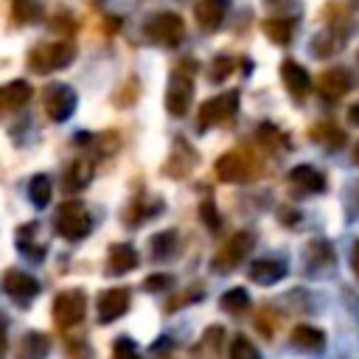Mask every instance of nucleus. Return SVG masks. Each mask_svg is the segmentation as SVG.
I'll list each match as a JSON object with an SVG mask.
<instances>
[{"label":"nucleus","instance_id":"1","mask_svg":"<svg viewBox=\"0 0 359 359\" xmlns=\"http://www.w3.org/2000/svg\"><path fill=\"white\" fill-rule=\"evenodd\" d=\"M53 227H56V233H59L62 238L79 241V238H84V236L90 233V216H87V210H84L81 202L67 199V202H62V205L56 208Z\"/></svg>","mask_w":359,"mask_h":359},{"label":"nucleus","instance_id":"2","mask_svg":"<svg viewBox=\"0 0 359 359\" xmlns=\"http://www.w3.org/2000/svg\"><path fill=\"white\" fill-rule=\"evenodd\" d=\"M143 31H146V36L154 39L157 45L174 48V45H180L182 36H185V22H182V17L174 14V11H160V14H151V17L146 20Z\"/></svg>","mask_w":359,"mask_h":359},{"label":"nucleus","instance_id":"3","mask_svg":"<svg viewBox=\"0 0 359 359\" xmlns=\"http://www.w3.org/2000/svg\"><path fill=\"white\" fill-rule=\"evenodd\" d=\"M73 45L67 42H48V45H39L31 50V70L36 73H50V70H62L73 62Z\"/></svg>","mask_w":359,"mask_h":359},{"label":"nucleus","instance_id":"4","mask_svg":"<svg viewBox=\"0 0 359 359\" xmlns=\"http://www.w3.org/2000/svg\"><path fill=\"white\" fill-rule=\"evenodd\" d=\"M191 98H194V79H191V73H185V70L180 67V70H174L171 79H168L165 107H168L171 115L182 118V115L188 112V107H191Z\"/></svg>","mask_w":359,"mask_h":359},{"label":"nucleus","instance_id":"5","mask_svg":"<svg viewBox=\"0 0 359 359\" xmlns=\"http://www.w3.org/2000/svg\"><path fill=\"white\" fill-rule=\"evenodd\" d=\"M84 309H87L84 292L67 289V292H62V294L53 300V323H56L59 328H73V325L81 323Z\"/></svg>","mask_w":359,"mask_h":359},{"label":"nucleus","instance_id":"6","mask_svg":"<svg viewBox=\"0 0 359 359\" xmlns=\"http://www.w3.org/2000/svg\"><path fill=\"white\" fill-rule=\"evenodd\" d=\"M238 109V93L230 90V93H222L216 98H208L199 109V126L208 129V126H216V123H224L236 115Z\"/></svg>","mask_w":359,"mask_h":359},{"label":"nucleus","instance_id":"7","mask_svg":"<svg viewBox=\"0 0 359 359\" xmlns=\"http://www.w3.org/2000/svg\"><path fill=\"white\" fill-rule=\"evenodd\" d=\"M252 244H255V236H252L250 230H238V233L219 250V255L213 258V264L219 266V272H227V269H233V266L252 250Z\"/></svg>","mask_w":359,"mask_h":359},{"label":"nucleus","instance_id":"8","mask_svg":"<svg viewBox=\"0 0 359 359\" xmlns=\"http://www.w3.org/2000/svg\"><path fill=\"white\" fill-rule=\"evenodd\" d=\"M76 109V93L67 84H50L45 90V112L53 121H67Z\"/></svg>","mask_w":359,"mask_h":359},{"label":"nucleus","instance_id":"9","mask_svg":"<svg viewBox=\"0 0 359 359\" xmlns=\"http://www.w3.org/2000/svg\"><path fill=\"white\" fill-rule=\"evenodd\" d=\"M3 289H6V294H8L11 300L28 303V300H34V297L39 294V280H36L34 275L22 272V269H8V272L3 275Z\"/></svg>","mask_w":359,"mask_h":359},{"label":"nucleus","instance_id":"10","mask_svg":"<svg viewBox=\"0 0 359 359\" xmlns=\"http://www.w3.org/2000/svg\"><path fill=\"white\" fill-rule=\"evenodd\" d=\"M216 174L222 182H247L252 177V163L241 151H227L216 160Z\"/></svg>","mask_w":359,"mask_h":359},{"label":"nucleus","instance_id":"11","mask_svg":"<svg viewBox=\"0 0 359 359\" xmlns=\"http://www.w3.org/2000/svg\"><path fill=\"white\" fill-rule=\"evenodd\" d=\"M95 309H98V323H115L129 309V289L115 286V289L101 292Z\"/></svg>","mask_w":359,"mask_h":359},{"label":"nucleus","instance_id":"12","mask_svg":"<svg viewBox=\"0 0 359 359\" xmlns=\"http://www.w3.org/2000/svg\"><path fill=\"white\" fill-rule=\"evenodd\" d=\"M227 8H230V0H199L194 14H196V22H199L205 31H216V28L222 25Z\"/></svg>","mask_w":359,"mask_h":359},{"label":"nucleus","instance_id":"13","mask_svg":"<svg viewBox=\"0 0 359 359\" xmlns=\"http://www.w3.org/2000/svg\"><path fill=\"white\" fill-rule=\"evenodd\" d=\"M280 79H283L286 90H289L294 98H303V95L309 93V87H311L306 67H300V65H297V62H292V59H286V62L280 65Z\"/></svg>","mask_w":359,"mask_h":359},{"label":"nucleus","instance_id":"14","mask_svg":"<svg viewBox=\"0 0 359 359\" xmlns=\"http://www.w3.org/2000/svg\"><path fill=\"white\" fill-rule=\"evenodd\" d=\"M351 87H353V79H351V73H348L345 67H331V70H325L323 79H320V93H323L325 98H339V95H345Z\"/></svg>","mask_w":359,"mask_h":359},{"label":"nucleus","instance_id":"15","mask_svg":"<svg viewBox=\"0 0 359 359\" xmlns=\"http://www.w3.org/2000/svg\"><path fill=\"white\" fill-rule=\"evenodd\" d=\"M137 266V252L132 244H112L107 255V272L109 275H123Z\"/></svg>","mask_w":359,"mask_h":359},{"label":"nucleus","instance_id":"16","mask_svg":"<svg viewBox=\"0 0 359 359\" xmlns=\"http://www.w3.org/2000/svg\"><path fill=\"white\" fill-rule=\"evenodd\" d=\"M283 275H286V264L278 261V258H258V261L250 266V278H252L258 286H272V283H278Z\"/></svg>","mask_w":359,"mask_h":359},{"label":"nucleus","instance_id":"17","mask_svg":"<svg viewBox=\"0 0 359 359\" xmlns=\"http://www.w3.org/2000/svg\"><path fill=\"white\" fill-rule=\"evenodd\" d=\"M289 180H292V185H297V188H303V191H309V194L325 191V177H323L314 165H294V168L289 171Z\"/></svg>","mask_w":359,"mask_h":359},{"label":"nucleus","instance_id":"18","mask_svg":"<svg viewBox=\"0 0 359 359\" xmlns=\"http://www.w3.org/2000/svg\"><path fill=\"white\" fill-rule=\"evenodd\" d=\"M292 339L303 351H323L325 348V334L320 328H314V325H297L292 331Z\"/></svg>","mask_w":359,"mask_h":359},{"label":"nucleus","instance_id":"19","mask_svg":"<svg viewBox=\"0 0 359 359\" xmlns=\"http://www.w3.org/2000/svg\"><path fill=\"white\" fill-rule=\"evenodd\" d=\"M28 98H31L28 81H11V84L0 87V107H6V109H17V107H22Z\"/></svg>","mask_w":359,"mask_h":359},{"label":"nucleus","instance_id":"20","mask_svg":"<svg viewBox=\"0 0 359 359\" xmlns=\"http://www.w3.org/2000/svg\"><path fill=\"white\" fill-rule=\"evenodd\" d=\"M48 351H50L48 337L39 331H31V334H25V339L20 345V359H45Z\"/></svg>","mask_w":359,"mask_h":359},{"label":"nucleus","instance_id":"21","mask_svg":"<svg viewBox=\"0 0 359 359\" xmlns=\"http://www.w3.org/2000/svg\"><path fill=\"white\" fill-rule=\"evenodd\" d=\"M222 337H224V328H222V325L208 328V331H205V337H202V342L194 348V356H196V359H213V356H219Z\"/></svg>","mask_w":359,"mask_h":359},{"label":"nucleus","instance_id":"22","mask_svg":"<svg viewBox=\"0 0 359 359\" xmlns=\"http://www.w3.org/2000/svg\"><path fill=\"white\" fill-rule=\"evenodd\" d=\"M50 194H53V182H50L45 174L31 177V182H28V196H31V202H34L36 208H48Z\"/></svg>","mask_w":359,"mask_h":359},{"label":"nucleus","instance_id":"23","mask_svg":"<svg viewBox=\"0 0 359 359\" xmlns=\"http://www.w3.org/2000/svg\"><path fill=\"white\" fill-rule=\"evenodd\" d=\"M93 180V163L90 160H76L73 165H70V171H67V188L70 191H79V188H84L87 182Z\"/></svg>","mask_w":359,"mask_h":359},{"label":"nucleus","instance_id":"24","mask_svg":"<svg viewBox=\"0 0 359 359\" xmlns=\"http://www.w3.org/2000/svg\"><path fill=\"white\" fill-rule=\"evenodd\" d=\"M219 306H222L224 311H230V314H238V311H244V309L250 306V294H247V289L233 286V289H227V292L222 294Z\"/></svg>","mask_w":359,"mask_h":359},{"label":"nucleus","instance_id":"25","mask_svg":"<svg viewBox=\"0 0 359 359\" xmlns=\"http://www.w3.org/2000/svg\"><path fill=\"white\" fill-rule=\"evenodd\" d=\"M292 28H294L292 20H266L264 22V31L269 34V39L272 42H280V45H286L292 39Z\"/></svg>","mask_w":359,"mask_h":359},{"label":"nucleus","instance_id":"26","mask_svg":"<svg viewBox=\"0 0 359 359\" xmlns=\"http://www.w3.org/2000/svg\"><path fill=\"white\" fill-rule=\"evenodd\" d=\"M230 359H261V353L244 334H236V339L230 345Z\"/></svg>","mask_w":359,"mask_h":359},{"label":"nucleus","instance_id":"27","mask_svg":"<svg viewBox=\"0 0 359 359\" xmlns=\"http://www.w3.org/2000/svg\"><path fill=\"white\" fill-rule=\"evenodd\" d=\"M17 247H20V252H22L25 258H34V261H39V258L45 255V247H42V244H36L34 238H28L25 227L17 233Z\"/></svg>","mask_w":359,"mask_h":359},{"label":"nucleus","instance_id":"28","mask_svg":"<svg viewBox=\"0 0 359 359\" xmlns=\"http://www.w3.org/2000/svg\"><path fill=\"white\" fill-rule=\"evenodd\" d=\"M233 67H236V59H233V56H216L213 65H210V81L227 79V76L233 73Z\"/></svg>","mask_w":359,"mask_h":359},{"label":"nucleus","instance_id":"29","mask_svg":"<svg viewBox=\"0 0 359 359\" xmlns=\"http://www.w3.org/2000/svg\"><path fill=\"white\" fill-rule=\"evenodd\" d=\"M314 137L320 140V143H328V146H342V132L337 129V126H331V123H320L317 129H314Z\"/></svg>","mask_w":359,"mask_h":359},{"label":"nucleus","instance_id":"30","mask_svg":"<svg viewBox=\"0 0 359 359\" xmlns=\"http://www.w3.org/2000/svg\"><path fill=\"white\" fill-rule=\"evenodd\" d=\"M171 244H174V230H163L157 236H151V247H154V255L163 258L171 252Z\"/></svg>","mask_w":359,"mask_h":359},{"label":"nucleus","instance_id":"31","mask_svg":"<svg viewBox=\"0 0 359 359\" xmlns=\"http://www.w3.org/2000/svg\"><path fill=\"white\" fill-rule=\"evenodd\" d=\"M14 11H17V20L28 22V20L39 17V3L36 0H14Z\"/></svg>","mask_w":359,"mask_h":359},{"label":"nucleus","instance_id":"32","mask_svg":"<svg viewBox=\"0 0 359 359\" xmlns=\"http://www.w3.org/2000/svg\"><path fill=\"white\" fill-rule=\"evenodd\" d=\"M258 143H264L266 149H278L280 146V132L272 123H261L258 126Z\"/></svg>","mask_w":359,"mask_h":359},{"label":"nucleus","instance_id":"33","mask_svg":"<svg viewBox=\"0 0 359 359\" xmlns=\"http://www.w3.org/2000/svg\"><path fill=\"white\" fill-rule=\"evenodd\" d=\"M199 216H202V222H205L208 230H219V227H222V219H219V213H216V208H213L210 199H205V202L199 205Z\"/></svg>","mask_w":359,"mask_h":359},{"label":"nucleus","instance_id":"34","mask_svg":"<svg viewBox=\"0 0 359 359\" xmlns=\"http://www.w3.org/2000/svg\"><path fill=\"white\" fill-rule=\"evenodd\" d=\"M112 353H115V359H137V345L132 339H118Z\"/></svg>","mask_w":359,"mask_h":359},{"label":"nucleus","instance_id":"35","mask_svg":"<svg viewBox=\"0 0 359 359\" xmlns=\"http://www.w3.org/2000/svg\"><path fill=\"white\" fill-rule=\"evenodd\" d=\"M171 286V278L168 275H149L146 280H143V289L146 292H163V289H168Z\"/></svg>","mask_w":359,"mask_h":359},{"label":"nucleus","instance_id":"36","mask_svg":"<svg viewBox=\"0 0 359 359\" xmlns=\"http://www.w3.org/2000/svg\"><path fill=\"white\" fill-rule=\"evenodd\" d=\"M348 121H351V123H353V126H359V101H356V104H351V107H348Z\"/></svg>","mask_w":359,"mask_h":359},{"label":"nucleus","instance_id":"37","mask_svg":"<svg viewBox=\"0 0 359 359\" xmlns=\"http://www.w3.org/2000/svg\"><path fill=\"white\" fill-rule=\"evenodd\" d=\"M351 266H353V272H356V278H359V241L353 244V252H351Z\"/></svg>","mask_w":359,"mask_h":359},{"label":"nucleus","instance_id":"38","mask_svg":"<svg viewBox=\"0 0 359 359\" xmlns=\"http://www.w3.org/2000/svg\"><path fill=\"white\" fill-rule=\"evenodd\" d=\"M353 160L359 163V143H356V149H353Z\"/></svg>","mask_w":359,"mask_h":359},{"label":"nucleus","instance_id":"39","mask_svg":"<svg viewBox=\"0 0 359 359\" xmlns=\"http://www.w3.org/2000/svg\"><path fill=\"white\" fill-rule=\"evenodd\" d=\"M0 353H3V337H0Z\"/></svg>","mask_w":359,"mask_h":359}]
</instances>
